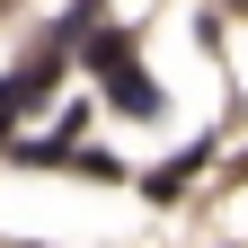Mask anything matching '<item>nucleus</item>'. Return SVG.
<instances>
[{
  "label": "nucleus",
  "mask_w": 248,
  "mask_h": 248,
  "mask_svg": "<svg viewBox=\"0 0 248 248\" xmlns=\"http://www.w3.org/2000/svg\"><path fill=\"white\" fill-rule=\"evenodd\" d=\"M98 71H107V89H115V98H124V107H142V115H151V107H160V89H151V80L133 71V53H124L115 36L98 45Z\"/></svg>",
  "instance_id": "1"
}]
</instances>
